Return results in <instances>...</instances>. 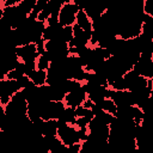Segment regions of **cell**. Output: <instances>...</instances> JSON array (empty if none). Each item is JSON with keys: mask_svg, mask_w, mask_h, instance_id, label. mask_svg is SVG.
Masks as SVG:
<instances>
[{"mask_svg": "<svg viewBox=\"0 0 153 153\" xmlns=\"http://www.w3.org/2000/svg\"><path fill=\"white\" fill-rule=\"evenodd\" d=\"M75 24L79 25L85 31H88V32H93L94 31V22L91 18V16L84 8H79V11L76 13Z\"/></svg>", "mask_w": 153, "mask_h": 153, "instance_id": "2", "label": "cell"}, {"mask_svg": "<svg viewBox=\"0 0 153 153\" xmlns=\"http://www.w3.org/2000/svg\"><path fill=\"white\" fill-rule=\"evenodd\" d=\"M79 11V7L71 1H63L60 12H59V25L65 27V26H73L76 20V13Z\"/></svg>", "mask_w": 153, "mask_h": 153, "instance_id": "1", "label": "cell"}, {"mask_svg": "<svg viewBox=\"0 0 153 153\" xmlns=\"http://www.w3.org/2000/svg\"><path fill=\"white\" fill-rule=\"evenodd\" d=\"M31 81L33 82L35 86L41 87L48 84V71L44 69H35L30 75Z\"/></svg>", "mask_w": 153, "mask_h": 153, "instance_id": "3", "label": "cell"}]
</instances>
